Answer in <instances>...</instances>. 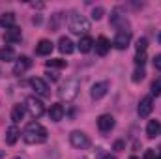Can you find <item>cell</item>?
I'll list each match as a JSON object with an SVG mask.
<instances>
[{
	"instance_id": "obj_8",
	"label": "cell",
	"mask_w": 161,
	"mask_h": 159,
	"mask_svg": "<svg viewBox=\"0 0 161 159\" xmlns=\"http://www.w3.org/2000/svg\"><path fill=\"white\" fill-rule=\"evenodd\" d=\"M30 86H32V90H34L38 96H41V97H47V96H49V84L43 79H40V77L30 79Z\"/></svg>"
},
{
	"instance_id": "obj_13",
	"label": "cell",
	"mask_w": 161,
	"mask_h": 159,
	"mask_svg": "<svg viewBox=\"0 0 161 159\" xmlns=\"http://www.w3.org/2000/svg\"><path fill=\"white\" fill-rule=\"evenodd\" d=\"M21 38H23V34H21V28H17V26L6 28V32H4V40L8 43H19Z\"/></svg>"
},
{
	"instance_id": "obj_22",
	"label": "cell",
	"mask_w": 161,
	"mask_h": 159,
	"mask_svg": "<svg viewBox=\"0 0 161 159\" xmlns=\"http://www.w3.org/2000/svg\"><path fill=\"white\" fill-rule=\"evenodd\" d=\"M111 23H113L114 26H120V23L124 25V28L127 26V19H125V15H120V9H114V11H113V17H111Z\"/></svg>"
},
{
	"instance_id": "obj_20",
	"label": "cell",
	"mask_w": 161,
	"mask_h": 159,
	"mask_svg": "<svg viewBox=\"0 0 161 159\" xmlns=\"http://www.w3.org/2000/svg\"><path fill=\"white\" fill-rule=\"evenodd\" d=\"M0 25H2L4 28H11V26H15V13H11V11L2 13V15H0Z\"/></svg>"
},
{
	"instance_id": "obj_1",
	"label": "cell",
	"mask_w": 161,
	"mask_h": 159,
	"mask_svg": "<svg viewBox=\"0 0 161 159\" xmlns=\"http://www.w3.org/2000/svg\"><path fill=\"white\" fill-rule=\"evenodd\" d=\"M47 135H49L47 129L41 125L40 122H30L25 127V131H23V140L26 144H41V142L47 140Z\"/></svg>"
},
{
	"instance_id": "obj_3",
	"label": "cell",
	"mask_w": 161,
	"mask_h": 159,
	"mask_svg": "<svg viewBox=\"0 0 161 159\" xmlns=\"http://www.w3.org/2000/svg\"><path fill=\"white\" fill-rule=\"evenodd\" d=\"M69 30L75 32V34H84L90 30V21L84 17V15H79V13H73L69 17Z\"/></svg>"
},
{
	"instance_id": "obj_14",
	"label": "cell",
	"mask_w": 161,
	"mask_h": 159,
	"mask_svg": "<svg viewBox=\"0 0 161 159\" xmlns=\"http://www.w3.org/2000/svg\"><path fill=\"white\" fill-rule=\"evenodd\" d=\"M53 49H54V45H53V41L51 40H40L38 41V45H36V54H40V56H47V54L53 52Z\"/></svg>"
},
{
	"instance_id": "obj_5",
	"label": "cell",
	"mask_w": 161,
	"mask_h": 159,
	"mask_svg": "<svg viewBox=\"0 0 161 159\" xmlns=\"http://www.w3.org/2000/svg\"><path fill=\"white\" fill-rule=\"evenodd\" d=\"M69 142H71L75 148H79V150H86V148L90 146V139H88V135H84L82 131H71V133H69Z\"/></svg>"
},
{
	"instance_id": "obj_17",
	"label": "cell",
	"mask_w": 161,
	"mask_h": 159,
	"mask_svg": "<svg viewBox=\"0 0 161 159\" xmlns=\"http://www.w3.org/2000/svg\"><path fill=\"white\" fill-rule=\"evenodd\" d=\"M159 133H161V123L158 120H150L148 125H146V135H148V139H156Z\"/></svg>"
},
{
	"instance_id": "obj_32",
	"label": "cell",
	"mask_w": 161,
	"mask_h": 159,
	"mask_svg": "<svg viewBox=\"0 0 161 159\" xmlns=\"http://www.w3.org/2000/svg\"><path fill=\"white\" fill-rule=\"evenodd\" d=\"M45 75H47V77H49V79L53 80V82H54V80H58V75H56V73H54V71H47V73H45Z\"/></svg>"
},
{
	"instance_id": "obj_10",
	"label": "cell",
	"mask_w": 161,
	"mask_h": 159,
	"mask_svg": "<svg viewBox=\"0 0 161 159\" xmlns=\"http://www.w3.org/2000/svg\"><path fill=\"white\" fill-rule=\"evenodd\" d=\"M97 127H99L101 133H109V131L114 127V118H113L111 114H101V116L97 118Z\"/></svg>"
},
{
	"instance_id": "obj_34",
	"label": "cell",
	"mask_w": 161,
	"mask_h": 159,
	"mask_svg": "<svg viewBox=\"0 0 161 159\" xmlns=\"http://www.w3.org/2000/svg\"><path fill=\"white\" fill-rule=\"evenodd\" d=\"M101 159H116V157H114V156H111V154H107V156H103Z\"/></svg>"
},
{
	"instance_id": "obj_19",
	"label": "cell",
	"mask_w": 161,
	"mask_h": 159,
	"mask_svg": "<svg viewBox=\"0 0 161 159\" xmlns=\"http://www.w3.org/2000/svg\"><path fill=\"white\" fill-rule=\"evenodd\" d=\"M15 58H17V54H15V49H13V47L6 45V47L0 49V60H2V62H11V60H15Z\"/></svg>"
},
{
	"instance_id": "obj_36",
	"label": "cell",
	"mask_w": 161,
	"mask_h": 159,
	"mask_svg": "<svg viewBox=\"0 0 161 159\" xmlns=\"http://www.w3.org/2000/svg\"><path fill=\"white\" fill-rule=\"evenodd\" d=\"M129 159H139V157H137V156H131V157H129Z\"/></svg>"
},
{
	"instance_id": "obj_31",
	"label": "cell",
	"mask_w": 161,
	"mask_h": 159,
	"mask_svg": "<svg viewBox=\"0 0 161 159\" xmlns=\"http://www.w3.org/2000/svg\"><path fill=\"white\" fill-rule=\"evenodd\" d=\"M142 159H156V150H146Z\"/></svg>"
},
{
	"instance_id": "obj_30",
	"label": "cell",
	"mask_w": 161,
	"mask_h": 159,
	"mask_svg": "<svg viewBox=\"0 0 161 159\" xmlns=\"http://www.w3.org/2000/svg\"><path fill=\"white\" fill-rule=\"evenodd\" d=\"M154 68H156L158 71H161V54H156V56H154Z\"/></svg>"
},
{
	"instance_id": "obj_28",
	"label": "cell",
	"mask_w": 161,
	"mask_h": 159,
	"mask_svg": "<svg viewBox=\"0 0 161 159\" xmlns=\"http://www.w3.org/2000/svg\"><path fill=\"white\" fill-rule=\"evenodd\" d=\"M152 96H161V80H156L154 84H152Z\"/></svg>"
},
{
	"instance_id": "obj_26",
	"label": "cell",
	"mask_w": 161,
	"mask_h": 159,
	"mask_svg": "<svg viewBox=\"0 0 161 159\" xmlns=\"http://www.w3.org/2000/svg\"><path fill=\"white\" fill-rule=\"evenodd\" d=\"M146 47H148V40L146 38H139L137 40V52H144Z\"/></svg>"
},
{
	"instance_id": "obj_33",
	"label": "cell",
	"mask_w": 161,
	"mask_h": 159,
	"mask_svg": "<svg viewBox=\"0 0 161 159\" xmlns=\"http://www.w3.org/2000/svg\"><path fill=\"white\" fill-rule=\"evenodd\" d=\"M114 150H118V152L124 150V140H116V142H114Z\"/></svg>"
},
{
	"instance_id": "obj_18",
	"label": "cell",
	"mask_w": 161,
	"mask_h": 159,
	"mask_svg": "<svg viewBox=\"0 0 161 159\" xmlns=\"http://www.w3.org/2000/svg\"><path fill=\"white\" fill-rule=\"evenodd\" d=\"M21 137V131H19V127L17 125H11V127H8V131H6V142L9 144V146H13L15 142H17V139Z\"/></svg>"
},
{
	"instance_id": "obj_38",
	"label": "cell",
	"mask_w": 161,
	"mask_h": 159,
	"mask_svg": "<svg viewBox=\"0 0 161 159\" xmlns=\"http://www.w3.org/2000/svg\"><path fill=\"white\" fill-rule=\"evenodd\" d=\"M159 41H161V34H159Z\"/></svg>"
},
{
	"instance_id": "obj_27",
	"label": "cell",
	"mask_w": 161,
	"mask_h": 159,
	"mask_svg": "<svg viewBox=\"0 0 161 159\" xmlns=\"http://www.w3.org/2000/svg\"><path fill=\"white\" fill-rule=\"evenodd\" d=\"M144 62H146V54H144V52H137V54H135V64H137V68H142Z\"/></svg>"
},
{
	"instance_id": "obj_25",
	"label": "cell",
	"mask_w": 161,
	"mask_h": 159,
	"mask_svg": "<svg viewBox=\"0 0 161 159\" xmlns=\"http://www.w3.org/2000/svg\"><path fill=\"white\" fill-rule=\"evenodd\" d=\"M144 77H146L144 69H142V68H137V69L133 71V77H131V80H133V82H141V80L144 79Z\"/></svg>"
},
{
	"instance_id": "obj_37",
	"label": "cell",
	"mask_w": 161,
	"mask_h": 159,
	"mask_svg": "<svg viewBox=\"0 0 161 159\" xmlns=\"http://www.w3.org/2000/svg\"><path fill=\"white\" fill-rule=\"evenodd\" d=\"M13 159H21V157H13Z\"/></svg>"
},
{
	"instance_id": "obj_39",
	"label": "cell",
	"mask_w": 161,
	"mask_h": 159,
	"mask_svg": "<svg viewBox=\"0 0 161 159\" xmlns=\"http://www.w3.org/2000/svg\"><path fill=\"white\" fill-rule=\"evenodd\" d=\"M0 157H2V154H0Z\"/></svg>"
},
{
	"instance_id": "obj_6",
	"label": "cell",
	"mask_w": 161,
	"mask_h": 159,
	"mask_svg": "<svg viewBox=\"0 0 161 159\" xmlns=\"http://www.w3.org/2000/svg\"><path fill=\"white\" fill-rule=\"evenodd\" d=\"M129 41H131V32L129 30H120L113 40V47L118 49V51H124V49H127Z\"/></svg>"
},
{
	"instance_id": "obj_23",
	"label": "cell",
	"mask_w": 161,
	"mask_h": 159,
	"mask_svg": "<svg viewBox=\"0 0 161 159\" xmlns=\"http://www.w3.org/2000/svg\"><path fill=\"white\" fill-rule=\"evenodd\" d=\"M45 66L51 69V68H54V69H62V68H66L68 66V62L66 60H62V58H51V60H47L45 62Z\"/></svg>"
},
{
	"instance_id": "obj_11",
	"label": "cell",
	"mask_w": 161,
	"mask_h": 159,
	"mask_svg": "<svg viewBox=\"0 0 161 159\" xmlns=\"http://www.w3.org/2000/svg\"><path fill=\"white\" fill-rule=\"evenodd\" d=\"M30 66H32V60H30L28 56L17 58V62H15V66H13V75H23Z\"/></svg>"
},
{
	"instance_id": "obj_9",
	"label": "cell",
	"mask_w": 161,
	"mask_h": 159,
	"mask_svg": "<svg viewBox=\"0 0 161 159\" xmlns=\"http://www.w3.org/2000/svg\"><path fill=\"white\" fill-rule=\"evenodd\" d=\"M107 90H109V82L107 80H101V82H96L94 86H92V90H90V97L92 99H101V97H105V94H107Z\"/></svg>"
},
{
	"instance_id": "obj_29",
	"label": "cell",
	"mask_w": 161,
	"mask_h": 159,
	"mask_svg": "<svg viewBox=\"0 0 161 159\" xmlns=\"http://www.w3.org/2000/svg\"><path fill=\"white\" fill-rule=\"evenodd\" d=\"M101 17H103V8H94V9H92V19L99 21Z\"/></svg>"
},
{
	"instance_id": "obj_12",
	"label": "cell",
	"mask_w": 161,
	"mask_h": 159,
	"mask_svg": "<svg viewBox=\"0 0 161 159\" xmlns=\"http://www.w3.org/2000/svg\"><path fill=\"white\" fill-rule=\"evenodd\" d=\"M94 45H96V52H97L99 56H105V54L109 52V49H111V41L107 40L105 36H99L97 40L94 41Z\"/></svg>"
},
{
	"instance_id": "obj_2",
	"label": "cell",
	"mask_w": 161,
	"mask_h": 159,
	"mask_svg": "<svg viewBox=\"0 0 161 159\" xmlns=\"http://www.w3.org/2000/svg\"><path fill=\"white\" fill-rule=\"evenodd\" d=\"M79 90H80V82L77 79H69L66 80L62 86H60V90H58V96L62 97V99H66V101H73L77 96H79Z\"/></svg>"
},
{
	"instance_id": "obj_24",
	"label": "cell",
	"mask_w": 161,
	"mask_h": 159,
	"mask_svg": "<svg viewBox=\"0 0 161 159\" xmlns=\"http://www.w3.org/2000/svg\"><path fill=\"white\" fill-rule=\"evenodd\" d=\"M25 116V107L23 105H15L13 109H11V120L15 122V123H19L21 120Z\"/></svg>"
},
{
	"instance_id": "obj_7",
	"label": "cell",
	"mask_w": 161,
	"mask_h": 159,
	"mask_svg": "<svg viewBox=\"0 0 161 159\" xmlns=\"http://www.w3.org/2000/svg\"><path fill=\"white\" fill-rule=\"evenodd\" d=\"M139 116L141 118H148L150 116V112L154 111V101H152V96H146V97H142L141 99V103H139Z\"/></svg>"
},
{
	"instance_id": "obj_35",
	"label": "cell",
	"mask_w": 161,
	"mask_h": 159,
	"mask_svg": "<svg viewBox=\"0 0 161 159\" xmlns=\"http://www.w3.org/2000/svg\"><path fill=\"white\" fill-rule=\"evenodd\" d=\"M156 159H161V148H159V156H158V154H156Z\"/></svg>"
},
{
	"instance_id": "obj_16",
	"label": "cell",
	"mask_w": 161,
	"mask_h": 159,
	"mask_svg": "<svg viewBox=\"0 0 161 159\" xmlns=\"http://www.w3.org/2000/svg\"><path fill=\"white\" fill-rule=\"evenodd\" d=\"M58 51H60V52H64V54H71V52L75 51L73 41L69 40V38H66V36H62V38L58 40Z\"/></svg>"
},
{
	"instance_id": "obj_21",
	"label": "cell",
	"mask_w": 161,
	"mask_h": 159,
	"mask_svg": "<svg viewBox=\"0 0 161 159\" xmlns=\"http://www.w3.org/2000/svg\"><path fill=\"white\" fill-rule=\"evenodd\" d=\"M77 47H79L80 52H90L92 47H94V40L90 36H84V38H80V41L77 43Z\"/></svg>"
},
{
	"instance_id": "obj_4",
	"label": "cell",
	"mask_w": 161,
	"mask_h": 159,
	"mask_svg": "<svg viewBox=\"0 0 161 159\" xmlns=\"http://www.w3.org/2000/svg\"><path fill=\"white\" fill-rule=\"evenodd\" d=\"M25 107L28 109V112H30V116H32V118H40L41 114L45 112V107H43V103H41L38 97H34V96L26 97V101H25Z\"/></svg>"
},
{
	"instance_id": "obj_15",
	"label": "cell",
	"mask_w": 161,
	"mask_h": 159,
	"mask_svg": "<svg viewBox=\"0 0 161 159\" xmlns=\"http://www.w3.org/2000/svg\"><path fill=\"white\" fill-rule=\"evenodd\" d=\"M64 114H66L64 105H60V103L51 105V109H49V118L53 120V122H60V120L64 118Z\"/></svg>"
}]
</instances>
